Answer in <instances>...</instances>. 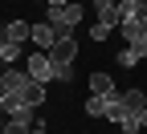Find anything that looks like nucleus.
Segmentation results:
<instances>
[{
	"instance_id": "nucleus-5",
	"label": "nucleus",
	"mask_w": 147,
	"mask_h": 134,
	"mask_svg": "<svg viewBox=\"0 0 147 134\" xmlns=\"http://www.w3.org/2000/svg\"><path fill=\"white\" fill-rule=\"evenodd\" d=\"M57 37H61L57 29H53L49 21H41V25H33V37H29V41H33L37 49H41V53H49L53 45H57Z\"/></svg>"
},
{
	"instance_id": "nucleus-18",
	"label": "nucleus",
	"mask_w": 147,
	"mask_h": 134,
	"mask_svg": "<svg viewBox=\"0 0 147 134\" xmlns=\"http://www.w3.org/2000/svg\"><path fill=\"white\" fill-rule=\"evenodd\" d=\"M4 134H25V130H4Z\"/></svg>"
},
{
	"instance_id": "nucleus-8",
	"label": "nucleus",
	"mask_w": 147,
	"mask_h": 134,
	"mask_svg": "<svg viewBox=\"0 0 147 134\" xmlns=\"http://www.w3.org/2000/svg\"><path fill=\"white\" fill-rule=\"evenodd\" d=\"M90 93H98V98H115V81H110V73H90Z\"/></svg>"
},
{
	"instance_id": "nucleus-17",
	"label": "nucleus",
	"mask_w": 147,
	"mask_h": 134,
	"mask_svg": "<svg viewBox=\"0 0 147 134\" xmlns=\"http://www.w3.org/2000/svg\"><path fill=\"white\" fill-rule=\"evenodd\" d=\"M41 4H69V0H41Z\"/></svg>"
},
{
	"instance_id": "nucleus-3",
	"label": "nucleus",
	"mask_w": 147,
	"mask_h": 134,
	"mask_svg": "<svg viewBox=\"0 0 147 134\" xmlns=\"http://www.w3.org/2000/svg\"><path fill=\"white\" fill-rule=\"evenodd\" d=\"M123 4H127V0H94L98 25H110V29H115V25L123 21Z\"/></svg>"
},
{
	"instance_id": "nucleus-13",
	"label": "nucleus",
	"mask_w": 147,
	"mask_h": 134,
	"mask_svg": "<svg viewBox=\"0 0 147 134\" xmlns=\"http://www.w3.org/2000/svg\"><path fill=\"white\" fill-rule=\"evenodd\" d=\"M139 61H143V53H135V49H131V45H127V49H123V53H119V65H123V69H135V65H139Z\"/></svg>"
},
{
	"instance_id": "nucleus-14",
	"label": "nucleus",
	"mask_w": 147,
	"mask_h": 134,
	"mask_svg": "<svg viewBox=\"0 0 147 134\" xmlns=\"http://www.w3.org/2000/svg\"><path fill=\"white\" fill-rule=\"evenodd\" d=\"M110 33H115V29H110V25H94V29H90V37H94V41H106V37Z\"/></svg>"
},
{
	"instance_id": "nucleus-15",
	"label": "nucleus",
	"mask_w": 147,
	"mask_h": 134,
	"mask_svg": "<svg viewBox=\"0 0 147 134\" xmlns=\"http://www.w3.org/2000/svg\"><path fill=\"white\" fill-rule=\"evenodd\" d=\"M57 81H74V65H57Z\"/></svg>"
},
{
	"instance_id": "nucleus-11",
	"label": "nucleus",
	"mask_w": 147,
	"mask_h": 134,
	"mask_svg": "<svg viewBox=\"0 0 147 134\" xmlns=\"http://www.w3.org/2000/svg\"><path fill=\"white\" fill-rule=\"evenodd\" d=\"M4 33L12 37V41H21V45H25L29 37H33V25H25V21H12V25H4Z\"/></svg>"
},
{
	"instance_id": "nucleus-12",
	"label": "nucleus",
	"mask_w": 147,
	"mask_h": 134,
	"mask_svg": "<svg viewBox=\"0 0 147 134\" xmlns=\"http://www.w3.org/2000/svg\"><path fill=\"white\" fill-rule=\"evenodd\" d=\"M86 114H90V118H106V98H98V93L86 98Z\"/></svg>"
},
{
	"instance_id": "nucleus-4",
	"label": "nucleus",
	"mask_w": 147,
	"mask_h": 134,
	"mask_svg": "<svg viewBox=\"0 0 147 134\" xmlns=\"http://www.w3.org/2000/svg\"><path fill=\"white\" fill-rule=\"evenodd\" d=\"M49 57H53V65H74V57H78V41L65 33V37H57V45L49 49Z\"/></svg>"
},
{
	"instance_id": "nucleus-2",
	"label": "nucleus",
	"mask_w": 147,
	"mask_h": 134,
	"mask_svg": "<svg viewBox=\"0 0 147 134\" xmlns=\"http://www.w3.org/2000/svg\"><path fill=\"white\" fill-rule=\"evenodd\" d=\"M25 65H29V77H37V81H53L57 77V65H53L49 53H33Z\"/></svg>"
},
{
	"instance_id": "nucleus-9",
	"label": "nucleus",
	"mask_w": 147,
	"mask_h": 134,
	"mask_svg": "<svg viewBox=\"0 0 147 134\" xmlns=\"http://www.w3.org/2000/svg\"><path fill=\"white\" fill-rule=\"evenodd\" d=\"M21 98H25L29 106H41V102H45V81L29 77V85H25V93H21Z\"/></svg>"
},
{
	"instance_id": "nucleus-19",
	"label": "nucleus",
	"mask_w": 147,
	"mask_h": 134,
	"mask_svg": "<svg viewBox=\"0 0 147 134\" xmlns=\"http://www.w3.org/2000/svg\"><path fill=\"white\" fill-rule=\"evenodd\" d=\"M0 102H4V89H0Z\"/></svg>"
},
{
	"instance_id": "nucleus-7",
	"label": "nucleus",
	"mask_w": 147,
	"mask_h": 134,
	"mask_svg": "<svg viewBox=\"0 0 147 134\" xmlns=\"http://www.w3.org/2000/svg\"><path fill=\"white\" fill-rule=\"evenodd\" d=\"M143 126H147V106H143V110H127L123 122H119L123 134H135V130H143Z\"/></svg>"
},
{
	"instance_id": "nucleus-1",
	"label": "nucleus",
	"mask_w": 147,
	"mask_h": 134,
	"mask_svg": "<svg viewBox=\"0 0 147 134\" xmlns=\"http://www.w3.org/2000/svg\"><path fill=\"white\" fill-rule=\"evenodd\" d=\"M82 16H86V12H82V4H74V0H69V4H45V21L57 29L61 37H65L74 25H78Z\"/></svg>"
},
{
	"instance_id": "nucleus-10",
	"label": "nucleus",
	"mask_w": 147,
	"mask_h": 134,
	"mask_svg": "<svg viewBox=\"0 0 147 134\" xmlns=\"http://www.w3.org/2000/svg\"><path fill=\"white\" fill-rule=\"evenodd\" d=\"M123 98V110H143L147 106V93L143 89H127V93H119Z\"/></svg>"
},
{
	"instance_id": "nucleus-16",
	"label": "nucleus",
	"mask_w": 147,
	"mask_h": 134,
	"mask_svg": "<svg viewBox=\"0 0 147 134\" xmlns=\"http://www.w3.org/2000/svg\"><path fill=\"white\" fill-rule=\"evenodd\" d=\"M29 134H45V126H41V122H33V130H29Z\"/></svg>"
},
{
	"instance_id": "nucleus-6",
	"label": "nucleus",
	"mask_w": 147,
	"mask_h": 134,
	"mask_svg": "<svg viewBox=\"0 0 147 134\" xmlns=\"http://www.w3.org/2000/svg\"><path fill=\"white\" fill-rule=\"evenodd\" d=\"M0 61H4V65H16V61H21V41H12L4 29H0Z\"/></svg>"
}]
</instances>
